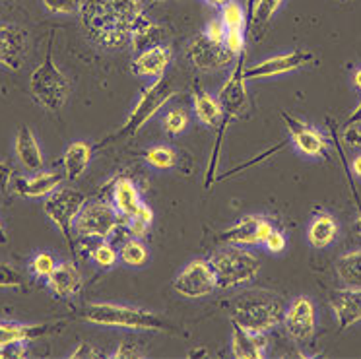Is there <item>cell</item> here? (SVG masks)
I'll return each instance as SVG.
<instances>
[{
	"mask_svg": "<svg viewBox=\"0 0 361 359\" xmlns=\"http://www.w3.org/2000/svg\"><path fill=\"white\" fill-rule=\"evenodd\" d=\"M192 109L197 118L206 126H218L221 123V105L218 97H214L204 90H198L192 95Z\"/></svg>",
	"mask_w": 361,
	"mask_h": 359,
	"instance_id": "83f0119b",
	"label": "cell"
},
{
	"mask_svg": "<svg viewBox=\"0 0 361 359\" xmlns=\"http://www.w3.org/2000/svg\"><path fill=\"white\" fill-rule=\"evenodd\" d=\"M97 355H99V351L90 342H80L78 348L71 353V358H97Z\"/></svg>",
	"mask_w": 361,
	"mask_h": 359,
	"instance_id": "bcb514c9",
	"label": "cell"
},
{
	"mask_svg": "<svg viewBox=\"0 0 361 359\" xmlns=\"http://www.w3.org/2000/svg\"><path fill=\"white\" fill-rule=\"evenodd\" d=\"M204 37L208 41H212L216 45H224V41H226V25L221 24V20H210L204 28Z\"/></svg>",
	"mask_w": 361,
	"mask_h": 359,
	"instance_id": "60d3db41",
	"label": "cell"
},
{
	"mask_svg": "<svg viewBox=\"0 0 361 359\" xmlns=\"http://www.w3.org/2000/svg\"><path fill=\"white\" fill-rule=\"evenodd\" d=\"M121 214L113 204L107 202H86L74 221V231L87 239L107 241L121 227Z\"/></svg>",
	"mask_w": 361,
	"mask_h": 359,
	"instance_id": "9c48e42d",
	"label": "cell"
},
{
	"mask_svg": "<svg viewBox=\"0 0 361 359\" xmlns=\"http://www.w3.org/2000/svg\"><path fill=\"white\" fill-rule=\"evenodd\" d=\"M231 322H233V330H231V353H233V358H264L268 350L267 332H255V330L241 327L235 320H231Z\"/></svg>",
	"mask_w": 361,
	"mask_h": 359,
	"instance_id": "e0dca14e",
	"label": "cell"
},
{
	"mask_svg": "<svg viewBox=\"0 0 361 359\" xmlns=\"http://www.w3.org/2000/svg\"><path fill=\"white\" fill-rule=\"evenodd\" d=\"M283 305L270 296H251L241 299L233 309L231 320L255 332H268L283 320Z\"/></svg>",
	"mask_w": 361,
	"mask_h": 359,
	"instance_id": "8992f818",
	"label": "cell"
},
{
	"mask_svg": "<svg viewBox=\"0 0 361 359\" xmlns=\"http://www.w3.org/2000/svg\"><path fill=\"white\" fill-rule=\"evenodd\" d=\"M92 156H94V148L92 144L84 140H76L68 144V148L64 150L63 157V171L66 181L76 183L84 175H86L87 167L92 164Z\"/></svg>",
	"mask_w": 361,
	"mask_h": 359,
	"instance_id": "7402d4cb",
	"label": "cell"
},
{
	"mask_svg": "<svg viewBox=\"0 0 361 359\" xmlns=\"http://www.w3.org/2000/svg\"><path fill=\"white\" fill-rule=\"evenodd\" d=\"M338 235V224L336 219L332 218L326 212L317 214L311 224H309V231H307V239L313 245L314 249H324L330 243L336 239Z\"/></svg>",
	"mask_w": 361,
	"mask_h": 359,
	"instance_id": "4316f807",
	"label": "cell"
},
{
	"mask_svg": "<svg viewBox=\"0 0 361 359\" xmlns=\"http://www.w3.org/2000/svg\"><path fill=\"white\" fill-rule=\"evenodd\" d=\"M64 171H35L30 177H16L12 190L22 198H47L56 188L63 187Z\"/></svg>",
	"mask_w": 361,
	"mask_h": 359,
	"instance_id": "2e32d148",
	"label": "cell"
},
{
	"mask_svg": "<svg viewBox=\"0 0 361 359\" xmlns=\"http://www.w3.org/2000/svg\"><path fill=\"white\" fill-rule=\"evenodd\" d=\"M142 204L140 190L136 187V183L130 179H118L113 187V206L115 210L123 216V218H128L133 216L134 212L138 210V206Z\"/></svg>",
	"mask_w": 361,
	"mask_h": 359,
	"instance_id": "cb8c5ba5",
	"label": "cell"
},
{
	"mask_svg": "<svg viewBox=\"0 0 361 359\" xmlns=\"http://www.w3.org/2000/svg\"><path fill=\"white\" fill-rule=\"evenodd\" d=\"M6 241V231H4V226H2V221H0V243Z\"/></svg>",
	"mask_w": 361,
	"mask_h": 359,
	"instance_id": "db71d44e",
	"label": "cell"
},
{
	"mask_svg": "<svg viewBox=\"0 0 361 359\" xmlns=\"http://www.w3.org/2000/svg\"><path fill=\"white\" fill-rule=\"evenodd\" d=\"M45 281H47V288L61 299H71V297L78 296L82 284H84L78 266L68 260L59 262L53 274Z\"/></svg>",
	"mask_w": 361,
	"mask_h": 359,
	"instance_id": "44dd1931",
	"label": "cell"
},
{
	"mask_svg": "<svg viewBox=\"0 0 361 359\" xmlns=\"http://www.w3.org/2000/svg\"><path fill=\"white\" fill-rule=\"evenodd\" d=\"M283 121L288 125V130L291 134V140L295 144V148L307 157H321L329 150V140L324 138L321 130H317L314 126L307 125L299 118L291 117L288 113H282Z\"/></svg>",
	"mask_w": 361,
	"mask_h": 359,
	"instance_id": "9a60e30c",
	"label": "cell"
},
{
	"mask_svg": "<svg viewBox=\"0 0 361 359\" xmlns=\"http://www.w3.org/2000/svg\"><path fill=\"white\" fill-rule=\"evenodd\" d=\"M126 219V231L130 237H136V239H144L148 235L149 227L154 224V212L149 208L148 204L142 202L138 206V210L134 212L133 216H128Z\"/></svg>",
	"mask_w": 361,
	"mask_h": 359,
	"instance_id": "4dcf8cb0",
	"label": "cell"
},
{
	"mask_svg": "<svg viewBox=\"0 0 361 359\" xmlns=\"http://www.w3.org/2000/svg\"><path fill=\"white\" fill-rule=\"evenodd\" d=\"M345 125L348 126H357L361 125V102L357 103V107L353 109V113L348 117V121H345Z\"/></svg>",
	"mask_w": 361,
	"mask_h": 359,
	"instance_id": "c3c4849f",
	"label": "cell"
},
{
	"mask_svg": "<svg viewBox=\"0 0 361 359\" xmlns=\"http://www.w3.org/2000/svg\"><path fill=\"white\" fill-rule=\"evenodd\" d=\"M313 53L305 49H293L290 53L274 55L270 59H264L260 63L252 64L245 68V80H259V78H274L282 76L288 72H295L303 68L309 63H313Z\"/></svg>",
	"mask_w": 361,
	"mask_h": 359,
	"instance_id": "8fae6325",
	"label": "cell"
},
{
	"mask_svg": "<svg viewBox=\"0 0 361 359\" xmlns=\"http://www.w3.org/2000/svg\"><path fill=\"white\" fill-rule=\"evenodd\" d=\"M53 43H49V51L43 63L35 66L30 76V94L43 109L61 111L72 94V84L53 59Z\"/></svg>",
	"mask_w": 361,
	"mask_h": 359,
	"instance_id": "3957f363",
	"label": "cell"
},
{
	"mask_svg": "<svg viewBox=\"0 0 361 359\" xmlns=\"http://www.w3.org/2000/svg\"><path fill=\"white\" fill-rule=\"evenodd\" d=\"M173 61L171 47H167L165 43L156 45V47L140 51L138 56L133 61V72L140 78H161L169 68Z\"/></svg>",
	"mask_w": 361,
	"mask_h": 359,
	"instance_id": "ac0fdd59",
	"label": "cell"
},
{
	"mask_svg": "<svg viewBox=\"0 0 361 359\" xmlns=\"http://www.w3.org/2000/svg\"><path fill=\"white\" fill-rule=\"evenodd\" d=\"M56 258L51 255V252H45V250H41L37 252L35 257L30 260V272H32L33 278H37V280H47L49 276L53 274V270L56 268Z\"/></svg>",
	"mask_w": 361,
	"mask_h": 359,
	"instance_id": "e575fe53",
	"label": "cell"
},
{
	"mask_svg": "<svg viewBox=\"0 0 361 359\" xmlns=\"http://www.w3.org/2000/svg\"><path fill=\"white\" fill-rule=\"evenodd\" d=\"M187 56H189V61L195 68L204 72L228 68L229 64L237 61V56L231 55L224 45H216L212 41L206 39L204 33H198L197 37H192L189 47H187Z\"/></svg>",
	"mask_w": 361,
	"mask_h": 359,
	"instance_id": "7c38bea8",
	"label": "cell"
},
{
	"mask_svg": "<svg viewBox=\"0 0 361 359\" xmlns=\"http://www.w3.org/2000/svg\"><path fill=\"white\" fill-rule=\"evenodd\" d=\"M86 204V196L78 188L61 187L53 195L43 198V212L51 219V224L63 233L66 243L72 247V229L78 218L82 206Z\"/></svg>",
	"mask_w": 361,
	"mask_h": 359,
	"instance_id": "52a82bcc",
	"label": "cell"
},
{
	"mask_svg": "<svg viewBox=\"0 0 361 359\" xmlns=\"http://www.w3.org/2000/svg\"><path fill=\"white\" fill-rule=\"evenodd\" d=\"M82 319L109 328H128V330H152V332H165L169 330V322L156 312L140 307L118 303H90L82 311Z\"/></svg>",
	"mask_w": 361,
	"mask_h": 359,
	"instance_id": "7a4b0ae2",
	"label": "cell"
},
{
	"mask_svg": "<svg viewBox=\"0 0 361 359\" xmlns=\"http://www.w3.org/2000/svg\"><path fill=\"white\" fill-rule=\"evenodd\" d=\"M218 102L221 105V123H220V133H218V144L214 150V164L210 165V175L216 169V159H218V152H220L221 138L224 133L229 126V123L235 117H239L247 107V90H245V68H243V59H239L235 63V68L229 74L228 82L221 86L220 94H218Z\"/></svg>",
	"mask_w": 361,
	"mask_h": 359,
	"instance_id": "ba28073f",
	"label": "cell"
},
{
	"mask_svg": "<svg viewBox=\"0 0 361 359\" xmlns=\"http://www.w3.org/2000/svg\"><path fill=\"white\" fill-rule=\"evenodd\" d=\"M27 353H30V348H27V342H25V340L6 343V346L0 348V359H22L27 358Z\"/></svg>",
	"mask_w": 361,
	"mask_h": 359,
	"instance_id": "b9f144b4",
	"label": "cell"
},
{
	"mask_svg": "<svg viewBox=\"0 0 361 359\" xmlns=\"http://www.w3.org/2000/svg\"><path fill=\"white\" fill-rule=\"evenodd\" d=\"M118 258H121L123 264L130 266V268H140V266H144L148 262V247L142 243V239L130 237V239H126V241L121 245Z\"/></svg>",
	"mask_w": 361,
	"mask_h": 359,
	"instance_id": "f546056e",
	"label": "cell"
},
{
	"mask_svg": "<svg viewBox=\"0 0 361 359\" xmlns=\"http://www.w3.org/2000/svg\"><path fill=\"white\" fill-rule=\"evenodd\" d=\"M43 8L47 10L49 14L55 16H74L78 14L84 0H41Z\"/></svg>",
	"mask_w": 361,
	"mask_h": 359,
	"instance_id": "d590c367",
	"label": "cell"
},
{
	"mask_svg": "<svg viewBox=\"0 0 361 359\" xmlns=\"http://www.w3.org/2000/svg\"><path fill=\"white\" fill-rule=\"evenodd\" d=\"M224 47L228 49L231 55L241 56L245 55V32H237V30H229L226 33V41Z\"/></svg>",
	"mask_w": 361,
	"mask_h": 359,
	"instance_id": "ab89813d",
	"label": "cell"
},
{
	"mask_svg": "<svg viewBox=\"0 0 361 359\" xmlns=\"http://www.w3.org/2000/svg\"><path fill=\"white\" fill-rule=\"evenodd\" d=\"M24 276L8 262H0V288H22Z\"/></svg>",
	"mask_w": 361,
	"mask_h": 359,
	"instance_id": "f35d334b",
	"label": "cell"
},
{
	"mask_svg": "<svg viewBox=\"0 0 361 359\" xmlns=\"http://www.w3.org/2000/svg\"><path fill=\"white\" fill-rule=\"evenodd\" d=\"M142 355H144V351L133 342H123L111 353V358H142Z\"/></svg>",
	"mask_w": 361,
	"mask_h": 359,
	"instance_id": "ee69618b",
	"label": "cell"
},
{
	"mask_svg": "<svg viewBox=\"0 0 361 359\" xmlns=\"http://www.w3.org/2000/svg\"><path fill=\"white\" fill-rule=\"evenodd\" d=\"M262 245H264V247H267V250H270V252H274V255H280V252H283V249H286L288 241H286V235H283L282 231H278V229H272V233L268 235Z\"/></svg>",
	"mask_w": 361,
	"mask_h": 359,
	"instance_id": "7bdbcfd3",
	"label": "cell"
},
{
	"mask_svg": "<svg viewBox=\"0 0 361 359\" xmlns=\"http://www.w3.org/2000/svg\"><path fill=\"white\" fill-rule=\"evenodd\" d=\"M208 4H212V6H218V8H221L224 4H228L229 0H206Z\"/></svg>",
	"mask_w": 361,
	"mask_h": 359,
	"instance_id": "816d5d0a",
	"label": "cell"
},
{
	"mask_svg": "<svg viewBox=\"0 0 361 359\" xmlns=\"http://www.w3.org/2000/svg\"><path fill=\"white\" fill-rule=\"evenodd\" d=\"M336 274L345 288H361V249L338 258Z\"/></svg>",
	"mask_w": 361,
	"mask_h": 359,
	"instance_id": "f1b7e54d",
	"label": "cell"
},
{
	"mask_svg": "<svg viewBox=\"0 0 361 359\" xmlns=\"http://www.w3.org/2000/svg\"><path fill=\"white\" fill-rule=\"evenodd\" d=\"M92 260H94L99 268H105V270H107V268H113V266L117 264L118 252L111 243L102 241L99 245H95L94 250H92Z\"/></svg>",
	"mask_w": 361,
	"mask_h": 359,
	"instance_id": "8d00e7d4",
	"label": "cell"
},
{
	"mask_svg": "<svg viewBox=\"0 0 361 359\" xmlns=\"http://www.w3.org/2000/svg\"><path fill=\"white\" fill-rule=\"evenodd\" d=\"M14 154L20 165L25 171L35 173L43 169L45 165V157L41 152L39 140L30 126H20L16 133V140H14Z\"/></svg>",
	"mask_w": 361,
	"mask_h": 359,
	"instance_id": "ffe728a7",
	"label": "cell"
},
{
	"mask_svg": "<svg viewBox=\"0 0 361 359\" xmlns=\"http://www.w3.org/2000/svg\"><path fill=\"white\" fill-rule=\"evenodd\" d=\"M144 14L142 0H84L78 18L86 37L97 47L125 49Z\"/></svg>",
	"mask_w": 361,
	"mask_h": 359,
	"instance_id": "6da1fadb",
	"label": "cell"
},
{
	"mask_svg": "<svg viewBox=\"0 0 361 359\" xmlns=\"http://www.w3.org/2000/svg\"><path fill=\"white\" fill-rule=\"evenodd\" d=\"M144 159L149 167L156 169H171L177 164V154L173 152L169 146H154V148L146 150Z\"/></svg>",
	"mask_w": 361,
	"mask_h": 359,
	"instance_id": "d6a6232c",
	"label": "cell"
},
{
	"mask_svg": "<svg viewBox=\"0 0 361 359\" xmlns=\"http://www.w3.org/2000/svg\"><path fill=\"white\" fill-rule=\"evenodd\" d=\"M49 324H24V322H14V320H0V348L6 343L32 342L39 336L47 334Z\"/></svg>",
	"mask_w": 361,
	"mask_h": 359,
	"instance_id": "d4e9b609",
	"label": "cell"
},
{
	"mask_svg": "<svg viewBox=\"0 0 361 359\" xmlns=\"http://www.w3.org/2000/svg\"><path fill=\"white\" fill-rule=\"evenodd\" d=\"M259 221L260 216H245L221 233V241L228 245H241V247H255L259 245Z\"/></svg>",
	"mask_w": 361,
	"mask_h": 359,
	"instance_id": "603a6c76",
	"label": "cell"
},
{
	"mask_svg": "<svg viewBox=\"0 0 361 359\" xmlns=\"http://www.w3.org/2000/svg\"><path fill=\"white\" fill-rule=\"evenodd\" d=\"M164 130L169 136H179L187 130V126L190 123V117L187 109H183V107H171V109L165 113L164 117Z\"/></svg>",
	"mask_w": 361,
	"mask_h": 359,
	"instance_id": "836d02e7",
	"label": "cell"
},
{
	"mask_svg": "<svg viewBox=\"0 0 361 359\" xmlns=\"http://www.w3.org/2000/svg\"><path fill=\"white\" fill-rule=\"evenodd\" d=\"M283 0H257L255 8H252V22L257 25H262L270 22L274 14L280 10Z\"/></svg>",
	"mask_w": 361,
	"mask_h": 359,
	"instance_id": "74e56055",
	"label": "cell"
},
{
	"mask_svg": "<svg viewBox=\"0 0 361 359\" xmlns=\"http://www.w3.org/2000/svg\"><path fill=\"white\" fill-rule=\"evenodd\" d=\"M216 284L220 289H235L251 284L260 274L259 257L241 245H229L210 257Z\"/></svg>",
	"mask_w": 361,
	"mask_h": 359,
	"instance_id": "277c9868",
	"label": "cell"
},
{
	"mask_svg": "<svg viewBox=\"0 0 361 359\" xmlns=\"http://www.w3.org/2000/svg\"><path fill=\"white\" fill-rule=\"evenodd\" d=\"M353 84H355V87L361 92V68H357L355 74H353Z\"/></svg>",
	"mask_w": 361,
	"mask_h": 359,
	"instance_id": "f907efd6",
	"label": "cell"
},
{
	"mask_svg": "<svg viewBox=\"0 0 361 359\" xmlns=\"http://www.w3.org/2000/svg\"><path fill=\"white\" fill-rule=\"evenodd\" d=\"M345 140L350 142L352 146H360L361 148V128H355V126H348L345 128Z\"/></svg>",
	"mask_w": 361,
	"mask_h": 359,
	"instance_id": "7dc6e473",
	"label": "cell"
},
{
	"mask_svg": "<svg viewBox=\"0 0 361 359\" xmlns=\"http://www.w3.org/2000/svg\"><path fill=\"white\" fill-rule=\"evenodd\" d=\"M165 30L161 25H157L156 22H152L146 14L136 22L133 30V35H130V45H133L134 51H146V49L156 47V45H161L164 41Z\"/></svg>",
	"mask_w": 361,
	"mask_h": 359,
	"instance_id": "484cf974",
	"label": "cell"
},
{
	"mask_svg": "<svg viewBox=\"0 0 361 359\" xmlns=\"http://www.w3.org/2000/svg\"><path fill=\"white\" fill-rule=\"evenodd\" d=\"M352 169L353 173L357 175V177H361V154L360 156H355L353 157V162H352Z\"/></svg>",
	"mask_w": 361,
	"mask_h": 359,
	"instance_id": "681fc988",
	"label": "cell"
},
{
	"mask_svg": "<svg viewBox=\"0 0 361 359\" xmlns=\"http://www.w3.org/2000/svg\"><path fill=\"white\" fill-rule=\"evenodd\" d=\"M216 288L218 284H216L212 266L202 258L190 260L173 280V289L187 299H200V297L210 296Z\"/></svg>",
	"mask_w": 361,
	"mask_h": 359,
	"instance_id": "30bf717a",
	"label": "cell"
},
{
	"mask_svg": "<svg viewBox=\"0 0 361 359\" xmlns=\"http://www.w3.org/2000/svg\"><path fill=\"white\" fill-rule=\"evenodd\" d=\"M283 324H286L288 334L295 342H307L313 336L314 324H317L313 301L305 296L293 299V303L283 312Z\"/></svg>",
	"mask_w": 361,
	"mask_h": 359,
	"instance_id": "5bb4252c",
	"label": "cell"
},
{
	"mask_svg": "<svg viewBox=\"0 0 361 359\" xmlns=\"http://www.w3.org/2000/svg\"><path fill=\"white\" fill-rule=\"evenodd\" d=\"M353 229H355V233L361 237V214L357 216V219H355V224H353Z\"/></svg>",
	"mask_w": 361,
	"mask_h": 359,
	"instance_id": "f5cc1de1",
	"label": "cell"
},
{
	"mask_svg": "<svg viewBox=\"0 0 361 359\" xmlns=\"http://www.w3.org/2000/svg\"><path fill=\"white\" fill-rule=\"evenodd\" d=\"M177 94H179V90L175 87V82L171 78H164V76L157 78L154 84H149L142 92L134 109L126 117L125 125L121 126V130L113 134L109 140H118V138H126V136H133V134L138 133L142 126L146 125L152 117H156L157 111L165 107Z\"/></svg>",
	"mask_w": 361,
	"mask_h": 359,
	"instance_id": "5b68a950",
	"label": "cell"
},
{
	"mask_svg": "<svg viewBox=\"0 0 361 359\" xmlns=\"http://www.w3.org/2000/svg\"><path fill=\"white\" fill-rule=\"evenodd\" d=\"M30 49V33L18 24H0V66L20 71Z\"/></svg>",
	"mask_w": 361,
	"mask_h": 359,
	"instance_id": "4fadbf2b",
	"label": "cell"
},
{
	"mask_svg": "<svg viewBox=\"0 0 361 359\" xmlns=\"http://www.w3.org/2000/svg\"><path fill=\"white\" fill-rule=\"evenodd\" d=\"M340 330L357 324L361 320V288L336 289L330 299Z\"/></svg>",
	"mask_w": 361,
	"mask_h": 359,
	"instance_id": "d6986e66",
	"label": "cell"
},
{
	"mask_svg": "<svg viewBox=\"0 0 361 359\" xmlns=\"http://www.w3.org/2000/svg\"><path fill=\"white\" fill-rule=\"evenodd\" d=\"M220 20L221 24L226 25V30H237V32H245V25H247V16H245L243 6L235 2V0H229L228 4L221 6Z\"/></svg>",
	"mask_w": 361,
	"mask_h": 359,
	"instance_id": "1f68e13d",
	"label": "cell"
},
{
	"mask_svg": "<svg viewBox=\"0 0 361 359\" xmlns=\"http://www.w3.org/2000/svg\"><path fill=\"white\" fill-rule=\"evenodd\" d=\"M12 175H14V169L8 162L0 159V195H4L10 188V181H12Z\"/></svg>",
	"mask_w": 361,
	"mask_h": 359,
	"instance_id": "f6af8a7d",
	"label": "cell"
}]
</instances>
